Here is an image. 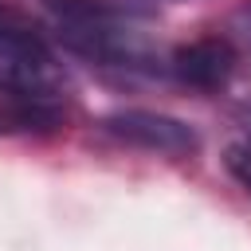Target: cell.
I'll use <instances>...</instances> for the list:
<instances>
[{"instance_id":"cell-1","label":"cell","mask_w":251,"mask_h":251,"mask_svg":"<svg viewBox=\"0 0 251 251\" xmlns=\"http://www.w3.org/2000/svg\"><path fill=\"white\" fill-rule=\"evenodd\" d=\"M67 75L47 39L8 4H0V94L20 102V122H55Z\"/></svg>"},{"instance_id":"cell-2","label":"cell","mask_w":251,"mask_h":251,"mask_svg":"<svg viewBox=\"0 0 251 251\" xmlns=\"http://www.w3.org/2000/svg\"><path fill=\"white\" fill-rule=\"evenodd\" d=\"M51 12L55 35L75 55L102 67H153V55L137 27L126 24L110 0H39Z\"/></svg>"},{"instance_id":"cell-3","label":"cell","mask_w":251,"mask_h":251,"mask_svg":"<svg viewBox=\"0 0 251 251\" xmlns=\"http://www.w3.org/2000/svg\"><path fill=\"white\" fill-rule=\"evenodd\" d=\"M98 129L122 145H133L145 153H165V157H188L200 145V137L192 133L188 122L157 114V110H118V114H106L98 122Z\"/></svg>"},{"instance_id":"cell-4","label":"cell","mask_w":251,"mask_h":251,"mask_svg":"<svg viewBox=\"0 0 251 251\" xmlns=\"http://www.w3.org/2000/svg\"><path fill=\"white\" fill-rule=\"evenodd\" d=\"M169 71L176 82L184 86H196V90H220L231 71H235V51L227 39H196V43H184L169 55Z\"/></svg>"},{"instance_id":"cell-5","label":"cell","mask_w":251,"mask_h":251,"mask_svg":"<svg viewBox=\"0 0 251 251\" xmlns=\"http://www.w3.org/2000/svg\"><path fill=\"white\" fill-rule=\"evenodd\" d=\"M224 161H227V173H231V176L251 192V137L235 141V145L227 149V157H224Z\"/></svg>"},{"instance_id":"cell-6","label":"cell","mask_w":251,"mask_h":251,"mask_svg":"<svg viewBox=\"0 0 251 251\" xmlns=\"http://www.w3.org/2000/svg\"><path fill=\"white\" fill-rule=\"evenodd\" d=\"M235 35H239L243 47H251V8H243V12L235 16Z\"/></svg>"}]
</instances>
